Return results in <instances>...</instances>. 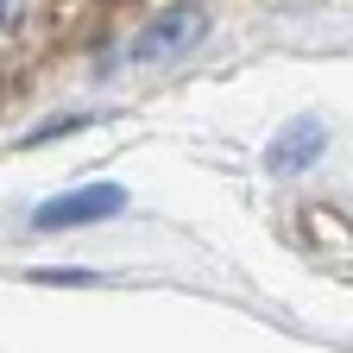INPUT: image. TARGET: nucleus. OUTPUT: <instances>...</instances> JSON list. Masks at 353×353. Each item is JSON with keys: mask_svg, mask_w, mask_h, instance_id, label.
Returning a JSON list of instances; mask_svg holds the SVG:
<instances>
[{"mask_svg": "<svg viewBox=\"0 0 353 353\" xmlns=\"http://www.w3.org/2000/svg\"><path fill=\"white\" fill-rule=\"evenodd\" d=\"M316 152H322V126H290L284 139L272 145V170H278V176H290V170H303Z\"/></svg>", "mask_w": 353, "mask_h": 353, "instance_id": "3", "label": "nucleus"}, {"mask_svg": "<svg viewBox=\"0 0 353 353\" xmlns=\"http://www.w3.org/2000/svg\"><path fill=\"white\" fill-rule=\"evenodd\" d=\"M126 208V196L114 190V183H95V190H70V196H51L38 214H32V228H44V234H63V228H88V221H108V214H120Z\"/></svg>", "mask_w": 353, "mask_h": 353, "instance_id": "1", "label": "nucleus"}, {"mask_svg": "<svg viewBox=\"0 0 353 353\" xmlns=\"http://www.w3.org/2000/svg\"><path fill=\"white\" fill-rule=\"evenodd\" d=\"M0 101H7V82H0Z\"/></svg>", "mask_w": 353, "mask_h": 353, "instance_id": "5", "label": "nucleus"}, {"mask_svg": "<svg viewBox=\"0 0 353 353\" xmlns=\"http://www.w3.org/2000/svg\"><path fill=\"white\" fill-rule=\"evenodd\" d=\"M19 19H26V0H0V38H13Z\"/></svg>", "mask_w": 353, "mask_h": 353, "instance_id": "4", "label": "nucleus"}, {"mask_svg": "<svg viewBox=\"0 0 353 353\" xmlns=\"http://www.w3.org/2000/svg\"><path fill=\"white\" fill-rule=\"evenodd\" d=\"M208 32V19H202V7H176V13H164V19H152L139 38H132V57L139 63H158V57H176V51H190V44Z\"/></svg>", "mask_w": 353, "mask_h": 353, "instance_id": "2", "label": "nucleus"}]
</instances>
